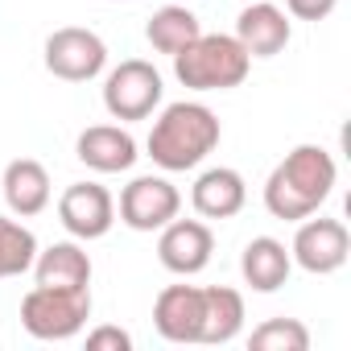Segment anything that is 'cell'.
<instances>
[{
	"instance_id": "obj_12",
	"label": "cell",
	"mask_w": 351,
	"mask_h": 351,
	"mask_svg": "<svg viewBox=\"0 0 351 351\" xmlns=\"http://www.w3.org/2000/svg\"><path fill=\"white\" fill-rule=\"evenodd\" d=\"M153 326L165 343H199L203 289L199 285H165L153 302Z\"/></svg>"
},
{
	"instance_id": "obj_1",
	"label": "cell",
	"mask_w": 351,
	"mask_h": 351,
	"mask_svg": "<svg viewBox=\"0 0 351 351\" xmlns=\"http://www.w3.org/2000/svg\"><path fill=\"white\" fill-rule=\"evenodd\" d=\"M335 178H339L335 157L322 145H298L265 178V211L273 219H285V223L318 215V207L335 191Z\"/></svg>"
},
{
	"instance_id": "obj_18",
	"label": "cell",
	"mask_w": 351,
	"mask_h": 351,
	"mask_svg": "<svg viewBox=\"0 0 351 351\" xmlns=\"http://www.w3.org/2000/svg\"><path fill=\"white\" fill-rule=\"evenodd\" d=\"M244 330V298L228 285L203 289V330L199 343H232Z\"/></svg>"
},
{
	"instance_id": "obj_24",
	"label": "cell",
	"mask_w": 351,
	"mask_h": 351,
	"mask_svg": "<svg viewBox=\"0 0 351 351\" xmlns=\"http://www.w3.org/2000/svg\"><path fill=\"white\" fill-rule=\"evenodd\" d=\"M240 5H248V0H240Z\"/></svg>"
},
{
	"instance_id": "obj_4",
	"label": "cell",
	"mask_w": 351,
	"mask_h": 351,
	"mask_svg": "<svg viewBox=\"0 0 351 351\" xmlns=\"http://www.w3.org/2000/svg\"><path fill=\"white\" fill-rule=\"evenodd\" d=\"M91 318V289H50L34 285L21 298V326L42 343L75 339Z\"/></svg>"
},
{
	"instance_id": "obj_20",
	"label": "cell",
	"mask_w": 351,
	"mask_h": 351,
	"mask_svg": "<svg viewBox=\"0 0 351 351\" xmlns=\"http://www.w3.org/2000/svg\"><path fill=\"white\" fill-rule=\"evenodd\" d=\"M34 256H38V236L21 219L0 215V281L29 273L34 269Z\"/></svg>"
},
{
	"instance_id": "obj_17",
	"label": "cell",
	"mask_w": 351,
	"mask_h": 351,
	"mask_svg": "<svg viewBox=\"0 0 351 351\" xmlns=\"http://www.w3.org/2000/svg\"><path fill=\"white\" fill-rule=\"evenodd\" d=\"M293 273V261H289V248L273 236H256L244 244L240 252V277L244 285H252L256 293H277Z\"/></svg>"
},
{
	"instance_id": "obj_9",
	"label": "cell",
	"mask_w": 351,
	"mask_h": 351,
	"mask_svg": "<svg viewBox=\"0 0 351 351\" xmlns=\"http://www.w3.org/2000/svg\"><path fill=\"white\" fill-rule=\"evenodd\" d=\"M215 256V232L207 219H178L173 215L157 236V261L173 277H195Z\"/></svg>"
},
{
	"instance_id": "obj_3",
	"label": "cell",
	"mask_w": 351,
	"mask_h": 351,
	"mask_svg": "<svg viewBox=\"0 0 351 351\" xmlns=\"http://www.w3.org/2000/svg\"><path fill=\"white\" fill-rule=\"evenodd\" d=\"M252 58L236 34H199L182 54H173V75L191 91H232L248 79Z\"/></svg>"
},
{
	"instance_id": "obj_13",
	"label": "cell",
	"mask_w": 351,
	"mask_h": 351,
	"mask_svg": "<svg viewBox=\"0 0 351 351\" xmlns=\"http://www.w3.org/2000/svg\"><path fill=\"white\" fill-rule=\"evenodd\" d=\"M244 203H248V182L232 165L203 169L191 186V207L199 211V219H232L244 211Z\"/></svg>"
},
{
	"instance_id": "obj_8",
	"label": "cell",
	"mask_w": 351,
	"mask_h": 351,
	"mask_svg": "<svg viewBox=\"0 0 351 351\" xmlns=\"http://www.w3.org/2000/svg\"><path fill=\"white\" fill-rule=\"evenodd\" d=\"M182 211V195L161 173H141L120 191V223L132 232H161Z\"/></svg>"
},
{
	"instance_id": "obj_10",
	"label": "cell",
	"mask_w": 351,
	"mask_h": 351,
	"mask_svg": "<svg viewBox=\"0 0 351 351\" xmlns=\"http://www.w3.org/2000/svg\"><path fill=\"white\" fill-rule=\"evenodd\" d=\"M58 223L71 232V240H104L116 223V199L99 182H75L58 199Z\"/></svg>"
},
{
	"instance_id": "obj_11",
	"label": "cell",
	"mask_w": 351,
	"mask_h": 351,
	"mask_svg": "<svg viewBox=\"0 0 351 351\" xmlns=\"http://www.w3.org/2000/svg\"><path fill=\"white\" fill-rule=\"evenodd\" d=\"M293 29L285 9L269 5V0H248L236 17V42L248 50V58H277L289 46Z\"/></svg>"
},
{
	"instance_id": "obj_16",
	"label": "cell",
	"mask_w": 351,
	"mask_h": 351,
	"mask_svg": "<svg viewBox=\"0 0 351 351\" xmlns=\"http://www.w3.org/2000/svg\"><path fill=\"white\" fill-rule=\"evenodd\" d=\"M34 281L50 289H91V256L79 240H58L50 248H38L34 256Z\"/></svg>"
},
{
	"instance_id": "obj_22",
	"label": "cell",
	"mask_w": 351,
	"mask_h": 351,
	"mask_svg": "<svg viewBox=\"0 0 351 351\" xmlns=\"http://www.w3.org/2000/svg\"><path fill=\"white\" fill-rule=\"evenodd\" d=\"M132 347V335L120 330V326H95L87 330V351H128Z\"/></svg>"
},
{
	"instance_id": "obj_5",
	"label": "cell",
	"mask_w": 351,
	"mask_h": 351,
	"mask_svg": "<svg viewBox=\"0 0 351 351\" xmlns=\"http://www.w3.org/2000/svg\"><path fill=\"white\" fill-rule=\"evenodd\" d=\"M161 95H165L161 71L145 58H124L104 79V108H108L112 120H124V124L128 120H149L161 108Z\"/></svg>"
},
{
	"instance_id": "obj_2",
	"label": "cell",
	"mask_w": 351,
	"mask_h": 351,
	"mask_svg": "<svg viewBox=\"0 0 351 351\" xmlns=\"http://www.w3.org/2000/svg\"><path fill=\"white\" fill-rule=\"evenodd\" d=\"M219 116L199 104V99H178V104H165L161 116L153 120L149 128V157L153 165H161L165 173H186V169H199L215 149H219Z\"/></svg>"
},
{
	"instance_id": "obj_15",
	"label": "cell",
	"mask_w": 351,
	"mask_h": 351,
	"mask_svg": "<svg viewBox=\"0 0 351 351\" xmlns=\"http://www.w3.org/2000/svg\"><path fill=\"white\" fill-rule=\"evenodd\" d=\"M0 191H5V203L17 219H34L50 207V173L42 161L34 157H17L5 165V178H0Z\"/></svg>"
},
{
	"instance_id": "obj_19",
	"label": "cell",
	"mask_w": 351,
	"mask_h": 351,
	"mask_svg": "<svg viewBox=\"0 0 351 351\" xmlns=\"http://www.w3.org/2000/svg\"><path fill=\"white\" fill-rule=\"evenodd\" d=\"M203 34V25H199V17L186 9V5H165V9H157L153 17H149V25H145V38H149V46L157 50V54H182L195 38Z\"/></svg>"
},
{
	"instance_id": "obj_23",
	"label": "cell",
	"mask_w": 351,
	"mask_h": 351,
	"mask_svg": "<svg viewBox=\"0 0 351 351\" xmlns=\"http://www.w3.org/2000/svg\"><path fill=\"white\" fill-rule=\"evenodd\" d=\"M339 0H285V9L298 17V21H326L335 13Z\"/></svg>"
},
{
	"instance_id": "obj_21",
	"label": "cell",
	"mask_w": 351,
	"mask_h": 351,
	"mask_svg": "<svg viewBox=\"0 0 351 351\" xmlns=\"http://www.w3.org/2000/svg\"><path fill=\"white\" fill-rule=\"evenodd\" d=\"M252 351H306L310 347V330L298 318H265L252 335H248Z\"/></svg>"
},
{
	"instance_id": "obj_6",
	"label": "cell",
	"mask_w": 351,
	"mask_h": 351,
	"mask_svg": "<svg viewBox=\"0 0 351 351\" xmlns=\"http://www.w3.org/2000/svg\"><path fill=\"white\" fill-rule=\"evenodd\" d=\"M42 62L54 79L62 83H91L95 75H104L108 66V46L95 29H83V25H62L46 38V50H42Z\"/></svg>"
},
{
	"instance_id": "obj_14",
	"label": "cell",
	"mask_w": 351,
	"mask_h": 351,
	"mask_svg": "<svg viewBox=\"0 0 351 351\" xmlns=\"http://www.w3.org/2000/svg\"><path fill=\"white\" fill-rule=\"evenodd\" d=\"M75 157L87 169H95V173H124V169L136 165L141 153H136V141H132L128 128H120V124H91V128L79 132Z\"/></svg>"
},
{
	"instance_id": "obj_7",
	"label": "cell",
	"mask_w": 351,
	"mask_h": 351,
	"mask_svg": "<svg viewBox=\"0 0 351 351\" xmlns=\"http://www.w3.org/2000/svg\"><path fill=\"white\" fill-rule=\"evenodd\" d=\"M351 256V232L343 219H326V215H306L298 219L293 244H289V261L314 277H330L347 265Z\"/></svg>"
}]
</instances>
